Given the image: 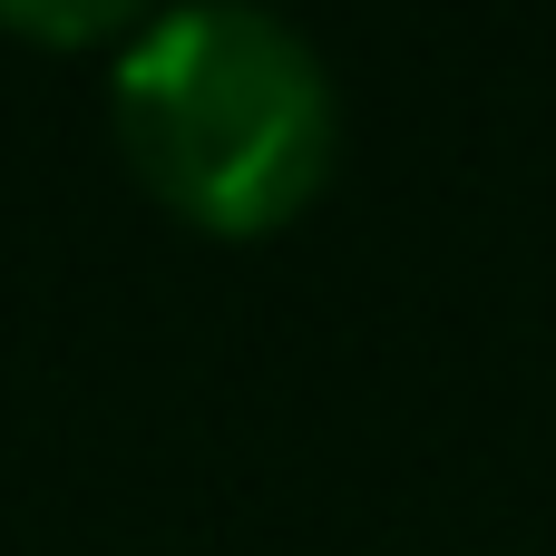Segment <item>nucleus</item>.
Masks as SVG:
<instances>
[{
	"instance_id": "f03ea898",
	"label": "nucleus",
	"mask_w": 556,
	"mask_h": 556,
	"mask_svg": "<svg viewBox=\"0 0 556 556\" xmlns=\"http://www.w3.org/2000/svg\"><path fill=\"white\" fill-rule=\"evenodd\" d=\"M10 29H39V39H108V29H147L137 10H10Z\"/></svg>"
},
{
	"instance_id": "f257e3e1",
	"label": "nucleus",
	"mask_w": 556,
	"mask_h": 556,
	"mask_svg": "<svg viewBox=\"0 0 556 556\" xmlns=\"http://www.w3.org/2000/svg\"><path fill=\"white\" fill-rule=\"evenodd\" d=\"M117 147L137 186L205 235L293 225L342 147L332 78L313 39L274 10H156L108 78Z\"/></svg>"
}]
</instances>
